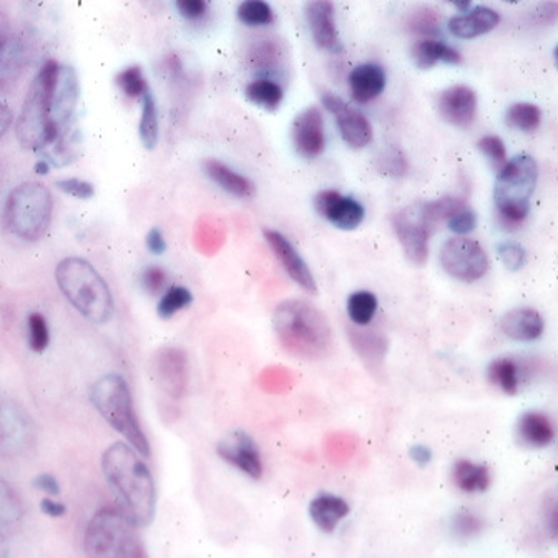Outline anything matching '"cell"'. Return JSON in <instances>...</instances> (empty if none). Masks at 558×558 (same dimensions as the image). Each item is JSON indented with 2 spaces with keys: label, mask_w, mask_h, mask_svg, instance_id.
Wrapping results in <instances>:
<instances>
[{
  "label": "cell",
  "mask_w": 558,
  "mask_h": 558,
  "mask_svg": "<svg viewBox=\"0 0 558 558\" xmlns=\"http://www.w3.org/2000/svg\"><path fill=\"white\" fill-rule=\"evenodd\" d=\"M101 469L124 504V514L135 527H149L157 514V485L137 450L115 442L101 456Z\"/></svg>",
  "instance_id": "obj_1"
},
{
  "label": "cell",
  "mask_w": 558,
  "mask_h": 558,
  "mask_svg": "<svg viewBox=\"0 0 558 558\" xmlns=\"http://www.w3.org/2000/svg\"><path fill=\"white\" fill-rule=\"evenodd\" d=\"M274 333L281 346L299 360H324L335 344L333 328L321 310L303 299H287L273 312Z\"/></svg>",
  "instance_id": "obj_2"
},
{
  "label": "cell",
  "mask_w": 558,
  "mask_h": 558,
  "mask_svg": "<svg viewBox=\"0 0 558 558\" xmlns=\"http://www.w3.org/2000/svg\"><path fill=\"white\" fill-rule=\"evenodd\" d=\"M55 279L63 296L88 321L105 324L112 319L115 301L110 286L87 260L70 256L61 261Z\"/></svg>",
  "instance_id": "obj_3"
},
{
  "label": "cell",
  "mask_w": 558,
  "mask_h": 558,
  "mask_svg": "<svg viewBox=\"0 0 558 558\" xmlns=\"http://www.w3.org/2000/svg\"><path fill=\"white\" fill-rule=\"evenodd\" d=\"M59 67L61 65L55 61L44 63L25 97L22 112L15 122V135L24 149H45L61 137V128L50 118Z\"/></svg>",
  "instance_id": "obj_4"
},
{
  "label": "cell",
  "mask_w": 558,
  "mask_h": 558,
  "mask_svg": "<svg viewBox=\"0 0 558 558\" xmlns=\"http://www.w3.org/2000/svg\"><path fill=\"white\" fill-rule=\"evenodd\" d=\"M90 399L100 416L112 425L117 433L124 435L140 456L150 457L151 447L143 433L137 414L133 409V399L130 387L117 372L101 376L90 389Z\"/></svg>",
  "instance_id": "obj_5"
},
{
  "label": "cell",
  "mask_w": 558,
  "mask_h": 558,
  "mask_svg": "<svg viewBox=\"0 0 558 558\" xmlns=\"http://www.w3.org/2000/svg\"><path fill=\"white\" fill-rule=\"evenodd\" d=\"M53 214L49 188L38 182L15 186L4 208V224L24 241H37L47 233Z\"/></svg>",
  "instance_id": "obj_6"
},
{
  "label": "cell",
  "mask_w": 558,
  "mask_h": 558,
  "mask_svg": "<svg viewBox=\"0 0 558 558\" xmlns=\"http://www.w3.org/2000/svg\"><path fill=\"white\" fill-rule=\"evenodd\" d=\"M84 548L87 558H147L135 525L113 509L99 510L88 522Z\"/></svg>",
  "instance_id": "obj_7"
},
{
  "label": "cell",
  "mask_w": 558,
  "mask_h": 558,
  "mask_svg": "<svg viewBox=\"0 0 558 558\" xmlns=\"http://www.w3.org/2000/svg\"><path fill=\"white\" fill-rule=\"evenodd\" d=\"M538 178V166L532 157L519 155L498 172L494 188L497 210L504 222L521 224L529 211Z\"/></svg>",
  "instance_id": "obj_8"
},
{
  "label": "cell",
  "mask_w": 558,
  "mask_h": 558,
  "mask_svg": "<svg viewBox=\"0 0 558 558\" xmlns=\"http://www.w3.org/2000/svg\"><path fill=\"white\" fill-rule=\"evenodd\" d=\"M441 264L450 278L473 283L489 271L484 248L469 238H450L441 249Z\"/></svg>",
  "instance_id": "obj_9"
},
{
  "label": "cell",
  "mask_w": 558,
  "mask_h": 558,
  "mask_svg": "<svg viewBox=\"0 0 558 558\" xmlns=\"http://www.w3.org/2000/svg\"><path fill=\"white\" fill-rule=\"evenodd\" d=\"M392 228L408 260L416 266H424L429 256V238L434 228L425 222L422 203H414L392 216Z\"/></svg>",
  "instance_id": "obj_10"
},
{
  "label": "cell",
  "mask_w": 558,
  "mask_h": 558,
  "mask_svg": "<svg viewBox=\"0 0 558 558\" xmlns=\"http://www.w3.org/2000/svg\"><path fill=\"white\" fill-rule=\"evenodd\" d=\"M37 431L30 414L13 400H0V452L24 456L36 446Z\"/></svg>",
  "instance_id": "obj_11"
},
{
  "label": "cell",
  "mask_w": 558,
  "mask_h": 558,
  "mask_svg": "<svg viewBox=\"0 0 558 558\" xmlns=\"http://www.w3.org/2000/svg\"><path fill=\"white\" fill-rule=\"evenodd\" d=\"M218 456L231 464L238 471L247 473L251 479L258 481L263 475V459L260 447L251 435L245 431H230L220 439L216 446Z\"/></svg>",
  "instance_id": "obj_12"
},
{
  "label": "cell",
  "mask_w": 558,
  "mask_h": 558,
  "mask_svg": "<svg viewBox=\"0 0 558 558\" xmlns=\"http://www.w3.org/2000/svg\"><path fill=\"white\" fill-rule=\"evenodd\" d=\"M153 376L163 394L180 400L188 387V360L185 351L180 348H162L153 358Z\"/></svg>",
  "instance_id": "obj_13"
},
{
  "label": "cell",
  "mask_w": 558,
  "mask_h": 558,
  "mask_svg": "<svg viewBox=\"0 0 558 558\" xmlns=\"http://www.w3.org/2000/svg\"><path fill=\"white\" fill-rule=\"evenodd\" d=\"M323 105L336 117L341 137L352 149H364L371 143L372 126L362 113L351 109L348 103L335 93L326 92Z\"/></svg>",
  "instance_id": "obj_14"
},
{
  "label": "cell",
  "mask_w": 558,
  "mask_h": 558,
  "mask_svg": "<svg viewBox=\"0 0 558 558\" xmlns=\"http://www.w3.org/2000/svg\"><path fill=\"white\" fill-rule=\"evenodd\" d=\"M291 140L298 155L306 160L318 158L323 153L326 140L323 115L319 109L310 107L299 113L291 128Z\"/></svg>",
  "instance_id": "obj_15"
},
{
  "label": "cell",
  "mask_w": 558,
  "mask_h": 558,
  "mask_svg": "<svg viewBox=\"0 0 558 558\" xmlns=\"http://www.w3.org/2000/svg\"><path fill=\"white\" fill-rule=\"evenodd\" d=\"M263 235L266 243L270 245V248L273 249L274 256L283 264L287 276L306 293L316 295L318 287H316L314 276L311 273L306 261L301 258L298 249L289 243V239H286L285 236L274 230H264Z\"/></svg>",
  "instance_id": "obj_16"
},
{
  "label": "cell",
  "mask_w": 558,
  "mask_h": 558,
  "mask_svg": "<svg viewBox=\"0 0 558 558\" xmlns=\"http://www.w3.org/2000/svg\"><path fill=\"white\" fill-rule=\"evenodd\" d=\"M316 210L339 230H356L364 220V208L360 201L343 197L337 191L326 190L314 199Z\"/></svg>",
  "instance_id": "obj_17"
},
{
  "label": "cell",
  "mask_w": 558,
  "mask_h": 558,
  "mask_svg": "<svg viewBox=\"0 0 558 558\" xmlns=\"http://www.w3.org/2000/svg\"><path fill=\"white\" fill-rule=\"evenodd\" d=\"M78 100H80V84H78V77L74 67L61 65L59 75H57V84L52 95V105H50L52 122L59 128L69 124L77 110Z\"/></svg>",
  "instance_id": "obj_18"
},
{
  "label": "cell",
  "mask_w": 558,
  "mask_h": 558,
  "mask_svg": "<svg viewBox=\"0 0 558 558\" xmlns=\"http://www.w3.org/2000/svg\"><path fill=\"white\" fill-rule=\"evenodd\" d=\"M437 109L449 124L465 128L473 122L477 113V95L467 85H454L441 92Z\"/></svg>",
  "instance_id": "obj_19"
},
{
  "label": "cell",
  "mask_w": 558,
  "mask_h": 558,
  "mask_svg": "<svg viewBox=\"0 0 558 558\" xmlns=\"http://www.w3.org/2000/svg\"><path fill=\"white\" fill-rule=\"evenodd\" d=\"M306 17L310 24L314 44L319 49L337 53L343 50L337 27H336L335 5L326 0H316L306 5Z\"/></svg>",
  "instance_id": "obj_20"
},
{
  "label": "cell",
  "mask_w": 558,
  "mask_h": 558,
  "mask_svg": "<svg viewBox=\"0 0 558 558\" xmlns=\"http://www.w3.org/2000/svg\"><path fill=\"white\" fill-rule=\"evenodd\" d=\"M544 318L538 311L532 308H515L502 316L500 329L502 333L521 343H530L538 339L544 333Z\"/></svg>",
  "instance_id": "obj_21"
},
{
  "label": "cell",
  "mask_w": 558,
  "mask_h": 558,
  "mask_svg": "<svg viewBox=\"0 0 558 558\" xmlns=\"http://www.w3.org/2000/svg\"><path fill=\"white\" fill-rule=\"evenodd\" d=\"M349 87L352 99L358 103H368L377 99L385 88L384 69L377 63L358 65L349 75Z\"/></svg>",
  "instance_id": "obj_22"
},
{
  "label": "cell",
  "mask_w": 558,
  "mask_h": 558,
  "mask_svg": "<svg viewBox=\"0 0 558 558\" xmlns=\"http://www.w3.org/2000/svg\"><path fill=\"white\" fill-rule=\"evenodd\" d=\"M500 22V15L489 7H475L469 12L449 20V30L459 38H475L489 34Z\"/></svg>",
  "instance_id": "obj_23"
},
{
  "label": "cell",
  "mask_w": 558,
  "mask_h": 558,
  "mask_svg": "<svg viewBox=\"0 0 558 558\" xmlns=\"http://www.w3.org/2000/svg\"><path fill=\"white\" fill-rule=\"evenodd\" d=\"M349 504L333 494H319L310 505V515L314 525L326 534L335 532L339 522L349 515Z\"/></svg>",
  "instance_id": "obj_24"
},
{
  "label": "cell",
  "mask_w": 558,
  "mask_h": 558,
  "mask_svg": "<svg viewBox=\"0 0 558 558\" xmlns=\"http://www.w3.org/2000/svg\"><path fill=\"white\" fill-rule=\"evenodd\" d=\"M27 50L19 37H5L0 42V92L12 87L22 75Z\"/></svg>",
  "instance_id": "obj_25"
},
{
  "label": "cell",
  "mask_w": 558,
  "mask_h": 558,
  "mask_svg": "<svg viewBox=\"0 0 558 558\" xmlns=\"http://www.w3.org/2000/svg\"><path fill=\"white\" fill-rule=\"evenodd\" d=\"M519 437L525 446L544 449L554 442L555 429L548 416L538 410H530L525 412L519 421Z\"/></svg>",
  "instance_id": "obj_26"
},
{
  "label": "cell",
  "mask_w": 558,
  "mask_h": 558,
  "mask_svg": "<svg viewBox=\"0 0 558 558\" xmlns=\"http://www.w3.org/2000/svg\"><path fill=\"white\" fill-rule=\"evenodd\" d=\"M452 481L465 494H482L492 484V475L484 464L462 459L454 464Z\"/></svg>",
  "instance_id": "obj_27"
},
{
  "label": "cell",
  "mask_w": 558,
  "mask_h": 558,
  "mask_svg": "<svg viewBox=\"0 0 558 558\" xmlns=\"http://www.w3.org/2000/svg\"><path fill=\"white\" fill-rule=\"evenodd\" d=\"M251 65L258 74L268 75L281 74L286 69V53L281 44L274 38H263L253 45L249 52Z\"/></svg>",
  "instance_id": "obj_28"
},
{
  "label": "cell",
  "mask_w": 558,
  "mask_h": 558,
  "mask_svg": "<svg viewBox=\"0 0 558 558\" xmlns=\"http://www.w3.org/2000/svg\"><path fill=\"white\" fill-rule=\"evenodd\" d=\"M205 172L218 186H222L224 191L233 195L236 198H249L255 195V185L249 182L247 176L236 174L230 166L218 160H206Z\"/></svg>",
  "instance_id": "obj_29"
},
{
  "label": "cell",
  "mask_w": 558,
  "mask_h": 558,
  "mask_svg": "<svg viewBox=\"0 0 558 558\" xmlns=\"http://www.w3.org/2000/svg\"><path fill=\"white\" fill-rule=\"evenodd\" d=\"M410 57L422 70L433 69L437 62L450 63V65L462 62L457 50L447 47L446 44L435 38L416 42L410 49Z\"/></svg>",
  "instance_id": "obj_30"
},
{
  "label": "cell",
  "mask_w": 558,
  "mask_h": 558,
  "mask_svg": "<svg viewBox=\"0 0 558 558\" xmlns=\"http://www.w3.org/2000/svg\"><path fill=\"white\" fill-rule=\"evenodd\" d=\"M349 337H351L352 348L356 349V352L371 369L383 364L385 351H387V343L383 336L376 335L372 331L351 329Z\"/></svg>",
  "instance_id": "obj_31"
},
{
  "label": "cell",
  "mask_w": 558,
  "mask_h": 558,
  "mask_svg": "<svg viewBox=\"0 0 558 558\" xmlns=\"http://www.w3.org/2000/svg\"><path fill=\"white\" fill-rule=\"evenodd\" d=\"M489 381L502 392L514 396L519 391V366L510 358H498L489 364Z\"/></svg>",
  "instance_id": "obj_32"
},
{
  "label": "cell",
  "mask_w": 558,
  "mask_h": 558,
  "mask_svg": "<svg viewBox=\"0 0 558 558\" xmlns=\"http://www.w3.org/2000/svg\"><path fill=\"white\" fill-rule=\"evenodd\" d=\"M247 99L266 110H276L283 101V87L271 78H258L247 87Z\"/></svg>",
  "instance_id": "obj_33"
},
{
  "label": "cell",
  "mask_w": 558,
  "mask_h": 558,
  "mask_svg": "<svg viewBox=\"0 0 558 558\" xmlns=\"http://www.w3.org/2000/svg\"><path fill=\"white\" fill-rule=\"evenodd\" d=\"M24 514L22 498L12 485L0 477V530L19 523L24 519Z\"/></svg>",
  "instance_id": "obj_34"
},
{
  "label": "cell",
  "mask_w": 558,
  "mask_h": 558,
  "mask_svg": "<svg viewBox=\"0 0 558 558\" xmlns=\"http://www.w3.org/2000/svg\"><path fill=\"white\" fill-rule=\"evenodd\" d=\"M464 208H467V205H465V199L460 197H444V198L422 203L424 218L434 230L437 224L449 222L454 214H457Z\"/></svg>",
  "instance_id": "obj_35"
},
{
  "label": "cell",
  "mask_w": 558,
  "mask_h": 558,
  "mask_svg": "<svg viewBox=\"0 0 558 558\" xmlns=\"http://www.w3.org/2000/svg\"><path fill=\"white\" fill-rule=\"evenodd\" d=\"M140 138L147 150H153L158 145L160 138V126H158V110L157 101L153 99L151 92L143 95V110L140 120Z\"/></svg>",
  "instance_id": "obj_36"
},
{
  "label": "cell",
  "mask_w": 558,
  "mask_h": 558,
  "mask_svg": "<svg viewBox=\"0 0 558 558\" xmlns=\"http://www.w3.org/2000/svg\"><path fill=\"white\" fill-rule=\"evenodd\" d=\"M542 122V112L532 103H514L505 113V124L521 130V132H535Z\"/></svg>",
  "instance_id": "obj_37"
},
{
  "label": "cell",
  "mask_w": 558,
  "mask_h": 558,
  "mask_svg": "<svg viewBox=\"0 0 558 558\" xmlns=\"http://www.w3.org/2000/svg\"><path fill=\"white\" fill-rule=\"evenodd\" d=\"M408 27L410 32L424 37L422 40H434L441 34V17L431 7H419L410 12Z\"/></svg>",
  "instance_id": "obj_38"
},
{
  "label": "cell",
  "mask_w": 558,
  "mask_h": 558,
  "mask_svg": "<svg viewBox=\"0 0 558 558\" xmlns=\"http://www.w3.org/2000/svg\"><path fill=\"white\" fill-rule=\"evenodd\" d=\"M377 311V298L371 291H356L348 299V314L356 326H366Z\"/></svg>",
  "instance_id": "obj_39"
},
{
  "label": "cell",
  "mask_w": 558,
  "mask_h": 558,
  "mask_svg": "<svg viewBox=\"0 0 558 558\" xmlns=\"http://www.w3.org/2000/svg\"><path fill=\"white\" fill-rule=\"evenodd\" d=\"M193 303V295L190 289L183 286H172L163 293L162 299L158 303V316L163 319H168L176 312L188 308Z\"/></svg>",
  "instance_id": "obj_40"
},
{
  "label": "cell",
  "mask_w": 558,
  "mask_h": 558,
  "mask_svg": "<svg viewBox=\"0 0 558 558\" xmlns=\"http://www.w3.org/2000/svg\"><path fill=\"white\" fill-rule=\"evenodd\" d=\"M117 85L130 99H140L149 92V82L140 65H130L117 75Z\"/></svg>",
  "instance_id": "obj_41"
},
{
  "label": "cell",
  "mask_w": 558,
  "mask_h": 558,
  "mask_svg": "<svg viewBox=\"0 0 558 558\" xmlns=\"http://www.w3.org/2000/svg\"><path fill=\"white\" fill-rule=\"evenodd\" d=\"M238 19L249 27L273 24V9L266 2L247 0L238 7Z\"/></svg>",
  "instance_id": "obj_42"
},
{
  "label": "cell",
  "mask_w": 558,
  "mask_h": 558,
  "mask_svg": "<svg viewBox=\"0 0 558 558\" xmlns=\"http://www.w3.org/2000/svg\"><path fill=\"white\" fill-rule=\"evenodd\" d=\"M27 329H28V346L34 352H44L49 348V326L40 312H32L28 316Z\"/></svg>",
  "instance_id": "obj_43"
},
{
  "label": "cell",
  "mask_w": 558,
  "mask_h": 558,
  "mask_svg": "<svg viewBox=\"0 0 558 558\" xmlns=\"http://www.w3.org/2000/svg\"><path fill=\"white\" fill-rule=\"evenodd\" d=\"M485 523L482 517L472 514L469 510H462L452 519V532L459 538H473L484 530Z\"/></svg>",
  "instance_id": "obj_44"
},
{
  "label": "cell",
  "mask_w": 558,
  "mask_h": 558,
  "mask_svg": "<svg viewBox=\"0 0 558 558\" xmlns=\"http://www.w3.org/2000/svg\"><path fill=\"white\" fill-rule=\"evenodd\" d=\"M477 147L489 158V162H490L494 170L500 172L505 166V163H507V150H505V145H504V142L500 138L496 137V135H487V137L482 138L477 143Z\"/></svg>",
  "instance_id": "obj_45"
},
{
  "label": "cell",
  "mask_w": 558,
  "mask_h": 558,
  "mask_svg": "<svg viewBox=\"0 0 558 558\" xmlns=\"http://www.w3.org/2000/svg\"><path fill=\"white\" fill-rule=\"evenodd\" d=\"M379 170L385 174H392V176H402L408 172V162L406 157L402 155V151L399 149H389L383 153V157L377 160Z\"/></svg>",
  "instance_id": "obj_46"
},
{
  "label": "cell",
  "mask_w": 558,
  "mask_h": 558,
  "mask_svg": "<svg viewBox=\"0 0 558 558\" xmlns=\"http://www.w3.org/2000/svg\"><path fill=\"white\" fill-rule=\"evenodd\" d=\"M497 251H498L500 260L509 268L510 271H519L527 261L525 249L522 248L519 243H514V241H505V243L498 245Z\"/></svg>",
  "instance_id": "obj_47"
},
{
  "label": "cell",
  "mask_w": 558,
  "mask_h": 558,
  "mask_svg": "<svg viewBox=\"0 0 558 558\" xmlns=\"http://www.w3.org/2000/svg\"><path fill=\"white\" fill-rule=\"evenodd\" d=\"M55 186H57L61 191L70 195V197H74V198L90 199L95 195V188H93V185L88 183L85 180H80V178L61 180V182L55 183Z\"/></svg>",
  "instance_id": "obj_48"
},
{
  "label": "cell",
  "mask_w": 558,
  "mask_h": 558,
  "mask_svg": "<svg viewBox=\"0 0 558 558\" xmlns=\"http://www.w3.org/2000/svg\"><path fill=\"white\" fill-rule=\"evenodd\" d=\"M166 273L160 266H149L142 273V286L149 295H160L166 286Z\"/></svg>",
  "instance_id": "obj_49"
},
{
  "label": "cell",
  "mask_w": 558,
  "mask_h": 558,
  "mask_svg": "<svg viewBox=\"0 0 558 558\" xmlns=\"http://www.w3.org/2000/svg\"><path fill=\"white\" fill-rule=\"evenodd\" d=\"M447 223H449L450 231H454L456 235H467V233L473 231V228L477 224V216L471 208H464L457 214H454Z\"/></svg>",
  "instance_id": "obj_50"
},
{
  "label": "cell",
  "mask_w": 558,
  "mask_h": 558,
  "mask_svg": "<svg viewBox=\"0 0 558 558\" xmlns=\"http://www.w3.org/2000/svg\"><path fill=\"white\" fill-rule=\"evenodd\" d=\"M176 9L188 20H198L201 17H205L208 5L203 0H178Z\"/></svg>",
  "instance_id": "obj_51"
},
{
  "label": "cell",
  "mask_w": 558,
  "mask_h": 558,
  "mask_svg": "<svg viewBox=\"0 0 558 558\" xmlns=\"http://www.w3.org/2000/svg\"><path fill=\"white\" fill-rule=\"evenodd\" d=\"M34 485L38 490H42L47 496H59L61 494V485L57 482V479L50 473H40L34 479Z\"/></svg>",
  "instance_id": "obj_52"
},
{
  "label": "cell",
  "mask_w": 558,
  "mask_h": 558,
  "mask_svg": "<svg viewBox=\"0 0 558 558\" xmlns=\"http://www.w3.org/2000/svg\"><path fill=\"white\" fill-rule=\"evenodd\" d=\"M147 248L153 255H163L166 251V241L160 228H151L147 235Z\"/></svg>",
  "instance_id": "obj_53"
},
{
  "label": "cell",
  "mask_w": 558,
  "mask_h": 558,
  "mask_svg": "<svg viewBox=\"0 0 558 558\" xmlns=\"http://www.w3.org/2000/svg\"><path fill=\"white\" fill-rule=\"evenodd\" d=\"M40 509L47 517H52V519H59L67 514V507L63 505L62 502H57L53 498H42Z\"/></svg>",
  "instance_id": "obj_54"
},
{
  "label": "cell",
  "mask_w": 558,
  "mask_h": 558,
  "mask_svg": "<svg viewBox=\"0 0 558 558\" xmlns=\"http://www.w3.org/2000/svg\"><path fill=\"white\" fill-rule=\"evenodd\" d=\"M410 459L414 460L417 465H427L433 459L431 449L425 446H414L410 449Z\"/></svg>",
  "instance_id": "obj_55"
},
{
  "label": "cell",
  "mask_w": 558,
  "mask_h": 558,
  "mask_svg": "<svg viewBox=\"0 0 558 558\" xmlns=\"http://www.w3.org/2000/svg\"><path fill=\"white\" fill-rule=\"evenodd\" d=\"M13 115L11 109L4 103H0V138L7 133V130L12 126Z\"/></svg>",
  "instance_id": "obj_56"
},
{
  "label": "cell",
  "mask_w": 558,
  "mask_h": 558,
  "mask_svg": "<svg viewBox=\"0 0 558 558\" xmlns=\"http://www.w3.org/2000/svg\"><path fill=\"white\" fill-rule=\"evenodd\" d=\"M9 554H11V548H9L7 537L0 530V558H9Z\"/></svg>",
  "instance_id": "obj_57"
},
{
  "label": "cell",
  "mask_w": 558,
  "mask_h": 558,
  "mask_svg": "<svg viewBox=\"0 0 558 558\" xmlns=\"http://www.w3.org/2000/svg\"><path fill=\"white\" fill-rule=\"evenodd\" d=\"M36 174H49V163L45 162V160H40V162L36 165Z\"/></svg>",
  "instance_id": "obj_58"
},
{
  "label": "cell",
  "mask_w": 558,
  "mask_h": 558,
  "mask_svg": "<svg viewBox=\"0 0 558 558\" xmlns=\"http://www.w3.org/2000/svg\"><path fill=\"white\" fill-rule=\"evenodd\" d=\"M5 27H7V19L4 13H0V42L5 38Z\"/></svg>",
  "instance_id": "obj_59"
},
{
  "label": "cell",
  "mask_w": 558,
  "mask_h": 558,
  "mask_svg": "<svg viewBox=\"0 0 558 558\" xmlns=\"http://www.w3.org/2000/svg\"><path fill=\"white\" fill-rule=\"evenodd\" d=\"M456 7H457V9H460V11H464V13H465V11H469L471 4H469V2H462V4H456Z\"/></svg>",
  "instance_id": "obj_60"
}]
</instances>
